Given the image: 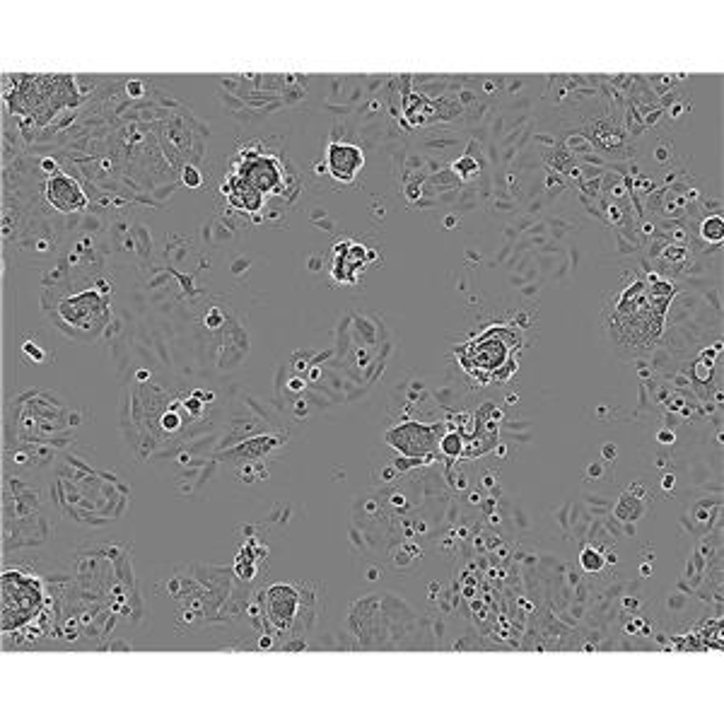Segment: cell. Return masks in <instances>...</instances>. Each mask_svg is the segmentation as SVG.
<instances>
[{
    "instance_id": "8fae6325",
    "label": "cell",
    "mask_w": 724,
    "mask_h": 724,
    "mask_svg": "<svg viewBox=\"0 0 724 724\" xmlns=\"http://www.w3.org/2000/svg\"><path fill=\"white\" fill-rule=\"evenodd\" d=\"M722 218H710L708 223L703 225V237L710 239V242H722Z\"/></svg>"
},
{
    "instance_id": "6da1fadb",
    "label": "cell",
    "mask_w": 724,
    "mask_h": 724,
    "mask_svg": "<svg viewBox=\"0 0 724 724\" xmlns=\"http://www.w3.org/2000/svg\"><path fill=\"white\" fill-rule=\"evenodd\" d=\"M0 592V630L5 635L34 638L51 611L42 580L22 570H5Z\"/></svg>"
},
{
    "instance_id": "5b68a950",
    "label": "cell",
    "mask_w": 724,
    "mask_h": 724,
    "mask_svg": "<svg viewBox=\"0 0 724 724\" xmlns=\"http://www.w3.org/2000/svg\"><path fill=\"white\" fill-rule=\"evenodd\" d=\"M261 609H264V616L268 618V623H271V628H276L278 633H285L297 618L300 594L290 585H273L268 587L264 597H261Z\"/></svg>"
},
{
    "instance_id": "30bf717a",
    "label": "cell",
    "mask_w": 724,
    "mask_h": 724,
    "mask_svg": "<svg viewBox=\"0 0 724 724\" xmlns=\"http://www.w3.org/2000/svg\"><path fill=\"white\" fill-rule=\"evenodd\" d=\"M580 563H582V568H585L587 572H594V570L604 568V558H601V553L597 551V548H592V546H587L585 551H582Z\"/></svg>"
},
{
    "instance_id": "7c38bea8",
    "label": "cell",
    "mask_w": 724,
    "mask_h": 724,
    "mask_svg": "<svg viewBox=\"0 0 724 724\" xmlns=\"http://www.w3.org/2000/svg\"><path fill=\"white\" fill-rule=\"evenodd\" d=\"M440 449L445 454H449V457H457V454L461 452V442H459V435H447L445 440L440 442Z\"/></svg>"
},
{
    "instance_id": "52a82bcc",
    "label": "cell",
    "mask_w": 724,
    "mask_h": 724,
    "mask_svg": "<svg viewBox=\"0 0 724 724\" xmlns=\"http://www.w3.org/2000/svg\"><path fill=\"white\" fill-rule=\"evenodd\" d=\"M46 198L61 213H75V210H83L87 206L83 186L73 177H68L66 172H61V169L51 174L49 181H46Z\"/></svg>"
},
{
    "instance_id": "7a4b0ae2",
    "label": "cell",
    "mask_w": 724,
    "mask_h": 724,
    "mask_svg": "<svg viewBox=\"0 0 724 724\" xmlns=\"http://www.w3.org/2000/svg\"><path fill=\"white\" fill-rule=\"evenodd\" d=\"M522 336L510 326H490L457 350L459 365L481 384L502 382L517 370V353Z\"/></svg>"
},
{
    "instance_id": "9c48e42d",
    "label": "cell",
    "mask_w": 724,
    "mask_h": 724,
    "mask_svg": "<svg viewBox=\"0 0 724 724\" xmlns=\"http://www.w3.org/2000/svg\"><path fill=\"white\" fill-rule=\"evenodd\" d=\"M223 194L227 196V201L232 203L237 210H247V213H256L261 206H264V198L249 181H244L237 174H227L225 184H223Z\"/></svg>"
},
{
    "instance_id": "ba28073f",
    "label": "cell",
    "mask_w": 724,
    "mask_h": 724,
    "mask_svg": "<svg viewBox=\"0 0 724 724\" xmlns=\"http://www.w3.org/2000/svg\"><path fill=\"white\" fill-rule=\"evenodd\" d=\"M365 167V155L358 145L350 143H331L329 150H326V169L336 181H343V184H350L360 174V169Z\"/></svg>"
},
{
    "instance_id": "8992f818",
    "label": "cell",
    "mask_w": 724,
    "mask_h": 724,
    "mask_svg": "<svg viewBox=\"0 0 724 724\" xmlns=\"http://www.w3.org/2000/svg\"><path fill=\"white\" fill-rule=\"evenodd\" d=\"M387 442L391 447L399 449L401 454H406V457H428L437 445L435 430L418 423H406L401 425V428L389 430Z\"/></svg>"
},
{
    "instance_id": "5bb4252c",
    "label": "cell",
    "mask_w": 724,
    "mask_h": 724,
    "mask_svg": "<svg viewBox=\"0 0 724 724\" xmlns=\"http://www.w3.org/2000/svg\"><path fill=\"white\" fill-rule=\"evenodd\" d=\"M184 184H189V186H198V184H201V177H198V172H196L194 167L184 169Z\"/></svg>"
},
{
    "instance_id": "3957f363",
    "label": "cell",
    "mask_w": 724,
    "mask_h": 724,
    "mask_svg": "<svg viewBox=\"0 0 724 724\" xmlns=\"http://www.w3.org/2000/svg\"><path fill=\"white\" fill-rule=\"evenodd\" d=\"M56 312L70 334L80 338H95L112 317L107 297L97 290H83V293L66 297Z\"/></svg>"
},
{
    "instance_id": "4fadbf2b",
    "label": "cell",
    "mask_w": 724,
    "mask_h": 724,
    "mask_svg": "<svg viewBox=\"0 0 724 724\" xmlns=\"http://www.w3.org/2000/svg\"><path fill=\"white\" fill-rule=\"evenodd\" d=\"M454 169H457V174H461V177H471V174L478 169V165L476 160H471V157H461L457 165H454Z\"/></svg>"
},
{
    "instance_id": "277c9868",
    "label": "cell",
    "mask_w": 724,
    "mask_h": 724,
    "mask_svg": "<svg viewBox=\"0 0 724 724\" xmlns=\"http://www.w3.org/2000/svg\"><path fill=\"white\" fill-rule=\"evenodd\" d=\"M232 174L249 181L261 196L280 194L285 186V172L278 157L264 153V150H251V145H244L239 150L235 165L230 169Z\"/></svg>"
}]
</instances>
